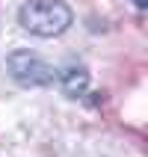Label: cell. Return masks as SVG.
<instances>
[{
	"label": "cell",
	"mask_w": 148,
	"mask_h": 157,
	"mask_svg": "<svg viewBox=\"0 0 148 157\" xmlns=\"http://www.w3.org/2000/svg\"><path fill=\"white\" fill-rule=\"evenodd\" d=\"M71 21H74V12L59 0H30L18 9V24L39 39L62 36L71 27Z\"/></svg>",
	"instance_id": "1"
},
{
	"label": "cell",
	"mask_w": 148,
	"mask_h": 157,
	"mask_svg": "<svg viewBox=\"0 0 148 157\" xmlns=\"http://www.w3.org/2000/svg\"><path fill=\"white\" fill-rule=\"evenodd\" d=\"M6 71L12 74L15 83L33 89V86H51L56 71H53L51 62H44L39 53L33 51H12L6 56Z\"/></svg>",
	"instance_id": "2"
},
{
	"label": "cell",
	"mask_w": 148,
	"mask_h": 157,
	"mask_svg": "<svg viewBox=\"0 0 148 157\" xmlns=\"http://www.w3.org/2000/svg\"><path fill=\"white\" fill-rule=\"evenodd\" d=\"M56 77H59V89H62V95H65V98L86 95V89H89V71H86V65L71 62V65H65Z\"/></svg>",
	"instance_id": "3"
},
{
	"label": "cell",
	"mask_w": 148,
	"mask_h": 157,
	"mask_svg": "<svg viewBox=\"0 0 148 157\" xmlns=\"http://www.w3.org/2000/svg\"><path fill=\"white\" fill-rule=\"evenodd\" d=\"M133 3H136L139 9H145V6H148V0H133Z\"/></svg>",
	"instance_id": "4"
}]
</instances>
